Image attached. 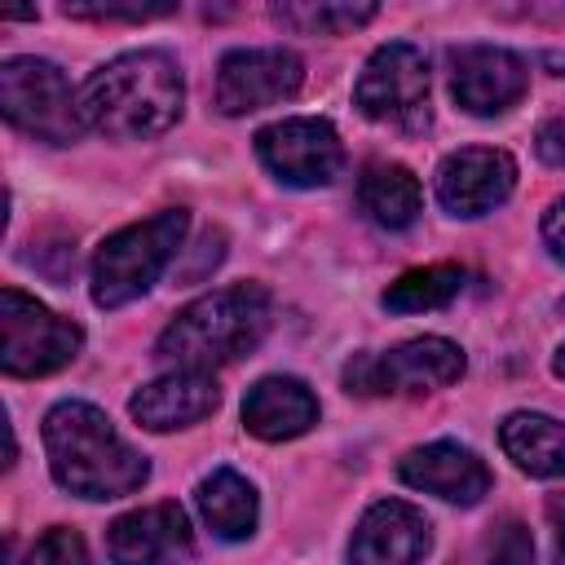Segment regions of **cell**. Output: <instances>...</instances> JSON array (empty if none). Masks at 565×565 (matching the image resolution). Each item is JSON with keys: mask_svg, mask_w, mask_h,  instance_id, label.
<instances>
[{"mask_svg": "<svg viewBox=\"0 0 565 565\" xmlns=\"http://www.w3.org/2000/svg\"><path fill=\"white\" fill-rule=\"evenodd\" d=\"M185 79L172 53L137 49L97 66L79 88L84 128H97L115 141H146L168 132L181 119Z\"/></svg>", "mask_w": 565, "mask_h": 565, "instance_id": "cell-1", "label": "cell"}, {"mask_svg": "<svg viewBox=\"0 0 565 565\" xmlns=\"http://www.w3.org/2000/svg\"><path fill=\"white\" fill-rule=\"evenodd\" d=\"M44 450L53 481L79 499H119L141 490L150 477L146 455H137L106 411L88 402H57L44 415Z\"/></svg>", "mask_w": 565, "mask_h": 565, "instance_id": "cell-2", "label": "cell"}, {"mask_svg": "<svg viewBox=\"0 0 565 565\" xmlns=\"http://www.w3.org/2000/svg\"><path fill=\"white\" fill-rule=\"evenodd\" d=\"M274 322V300L260 282H234L216 287L185 309L159 331L154 353L172 362L177 371H216L225 362L247 358Z\"/></svg>", "mask_w": 565, "mask_h": 565, "instance_id": "cell-3", "label": "cell"}, {"mask_svg": "<svg viewBox=\"0 0 565 565\" xmlns=\"http://www.w3.org/2000/svg\"><path fill=\"white\" fill-rule=\"evenodd\" d=\"M185 230H190V216L181 207H168L137 225L106 234L102 247L93 252V305L119 309L146 296L168 269V260L181 252Z\"/></svg>", "mask_w": 565, "mask_h": 565, "instance_id": "cell-4", "label": "cell"}, {"mask_svg": "<svg viewBox=\"0 0 565 565\" xmlns=\"http://www.w3.org/2000/svg\"><path fill=\"white\" fill-rule=\"evenodd\" d=\"M0 106L4 119L40 141L71 146L84 132L79 93H71L66 75L44 57H4L0 62Z\"/></svg>", "mask_w": 565, "mask_h": 565, "instance_id": "cell-5", "label": "cell"}, {"mask_svg": "<svg viewBox=\"0 0 565 565\" xmlns=\"http://www.w3.org/2000/svg\"><path fill=\"white\" fill-rule=\"evenodd\" d=\"M84 344L79 322L53 313L35 296L4 287L0 291V366L4 375H49L62 371Z\"/></svg>", "mask_w": 565, "mask_h": 565, "instance_id": "cell-6", "label": "cell"}, {"mask_svg": "<svg viewBox=\"0 0 565 565\" xmlns=\"http://www.w3.org/2000/svg\"><path fill=\"white\" fill-rule=\"evenodd\" d=\"M463 375V349L446 335H419L388 353H358L344 362V388L358 397L428 393Z\"/></svg>", "mask_w": 565, "mask_h": 565, "instance_id": "cell-7", "label": "cell"}, {"mask_svg": "<svg viewBox=\"0 0 565 565\" xmlns=\"http://www.w3.org/2000/svg\"><path fill=\"white\" fill-rule=\"evenodd\" d=\"M353 102L375 124H393L406 132L424 128L428 124V62H424V53L406 40L380 44L353 84Z\"/></svg>", "mask_w": 565, "mask_h": 565, "instance_id": "cell-8", "label": "cell"}, {"mask_svg": "<svg viewBox=\"0 0 565 565\" xmlns=\"http://www.w3.org/2000/svg\"><path fill=\"white\" fill-rule=\"evenodd\" d=\"M256 154L282 185H296V190L331 185L344 163V146H340V132L331 128V119H309V115L278 119V124L260 128Z\"/></svg>", "mask_w": 565, "mask_h": 565, "instance_id": "cell-9", "label": "cell"}, {"mask_svg": "<svg viewBox=\"0 0 565 565\" xmlns=\"http://www.w3.org/2000/svg\"><path fill=\"white\" fill-rule=\"evenodd\" d=\"M305 84V62L291 49H234L216 66L221 115H252L296 97Z\"/></svg>", "mask_w": 565, "mask_h": 565, "instance_id": "cell-10", "label": "cell"}, {"mask_svg": "<svg viewBox=\"0 0 565 565\" xmlns=\"http://www.w3.org/2000/svg\"><path fill=\"white\" fill-rule=\"evenodd\" d=\"M530 88V71L499 44H463L450 53V93L468 115H503Z\"/></svg>", "mask_w": 565, "mask_h": 565, "instance_id": "cell-11", "label": "cell"}, {"mask_svg": "<svg viewBox=\"0 0 565 565\" xmlns=\"http://www.w3.org/2000/svg\"><path fill=\"white\" fill-rule=\"evenodd\" d=\"M516 185V163L508 150L468 146L441 159L437 168V203L450 216H486L494 212Z\"/></svg>", "mask_w": 565, "mask_h": 565, "instance_id": "cell-12", "label": "cell"}, {"mask_svg": "<svg viewBox=\"0 0 565 565\" xmlns=\"http://www.w3.org/2000/svg\"><path fill=\"white\" fill-rule=\"evenodd\" d=\"M106 547L115 565H181L194 556L190 516L181 503H150L124 512L106 530Z\"/></svg>", "mask_w": 565, "mask_h": 565, "instance_id": "cell-13", "label": "cell"}, {"mask_svg": "<svg viewBox=\"0 0 565 565\" xmlns=\"http://www.w3.org/2000/svg\"><path fill=\"white\" fill-rule=\"evenodd\" d=\"M428 516L406 499H380L349 539V565H419L428 552Z\"/></svg>", "mask_w": 565, "mask_h": 565, "instance_id": "cell-14", "label": "cell"}, {"mask_svg": "<svg viewBox=\"0 0 565 565\" xmlns=\"http://www.w3.org/2000/svg\"><path fill=\"white\" fill-rule=\"evenodd\" d=\"M397 477L411 486V490H424V494H437L446 503H481L490 494V468L459 441H428V446H415L397 459Z\"/></svg>", "mask_w": 565, "mask_h": 565, "instance_id": "cell-15", "label": "cell"}, {"mask_svg": "<svg viewBox=\"0 0 565 565\" xmlns=\"http://www.w3.org/2000/svg\"><path fill=\"white\" fill-rule=\"evenodd\" d=\"M221 406V388L207 371H168L150 384H141L128 402L132 419L150 433H172L207 419Z\"/></svg>", "mask_w": 565, "mask_h": 565, "instance_id": "cell-16", "label": "cell"}, {"mask_svg": "<svg viewBox=\"0 0 565 565\" xmlns=\"http://www.w3.org/2000/svg\"><path fill=\"white\" fill-rule=\"evenodd\" d=\"M318 424V397L296 375H265L243 397V428L260 441H291Z\"/></svg>", "mask_w": 565, "mask_h": 565, "instance_id": "cell-17", "label": "cell"}, {"mask_svg": "<svg viewBox=\"0 0 565 565\" xmlns=\"http://www.w3.org/2000/svg\"><path fill=\"white\" fill-rule=\"evenodd\" d=\"M503 455L530 477H565V424L539 411H516L499 424Z\"/></svg>", "mask_w": 565, "mask_h": 565, "instance_id": "cell-18", "label": "cell"}, {"mask_svg": "<svg viewBox=\"0 0 565 565\" xmlns=\"http://www.w3.org/2000/svg\"><path fill=\"white\" fill-rule=\"evenodd\" d=\"M358 203H362V212L380 230H411L419 207H424V190H419L411 168H402V163H371L362 172V181H358Z\"/></svg>", "mask_w": 565, "mask_h": 565, "instance_id": "cell-19", "label": "cell"}, {"mask_svg": "<svg viewBox=\"0 0 565 565\" xmlns=\"http://www.w3.org/2000/svg\"><path fill=\"white\" fill-rule=\"evenodd\" d=\"M194 503H199L207 530L216 539H225V543H238V539H247L256 530V512H260L256 508V490L234 468H216L212 477H203L199 490H194Z\"/></svg>", "mask_w": 565, "mask_h": 565, "instance_id": "cell-20", "label": "cell"}, {"mask_svg": "<svg viewBox=\"0 0 565 565\" xmlns=\"http://www.w3.org/2000/svg\"><path fill=\"white\" fill-rule=\"evenodd\" d=\"M463 287V269L459 265H424V269H406L397 282H388L384 291V309L393 313H424V309H441L459 296Z\"/></svg>", "mask_w": 565, "mask_h": 565, "instance_id": "cell-21", "label": "cell"}, {"mask_svg": "<svg viewBox=\"0 0 565 565\" xmlns=\"http://www.w3.org/2000/svg\"><path fill=\"white\" fill-rule=\"evenodd\" d=\"M375 13V4H274V18L305 35H344L366 26Z\"/></svg>", "mask_w": 565, "mask_h": 565, "instance_id": "cell-22", "label": "cell"}, {"mask_svg": "<svg viewBox=\"0 0 565 565\" xmlns=\"http://www.w3.org/2000/svg\"><path fill=\"white\" fill-rule=\"evenodd\" d=\"M22 565H93V561H88V547H84V539L75 530L53 525V530H44L31 543V552H26Z\"/></svg>", "mask_w": 565, "mask_h": 565, "instance_id": "cell-23", "label": "cell"}, {"mask_svg": "<svg viewBox=\"0 0 565 565\" xmlns=\"http://www.w3.org/2000/svg\"><path fill=\"white\" fill-rule=\"evenodd\" d=\"M66 18H88V22H146V18H168L177 4H62Z\"/></svg>", "mask_w": 565, "mask_h": 565, "instance_id": "cell-24", "label": "cell"}, {"mask_svg": "<svg viewBox=\"0 0 565 565\" xmlns=\"http://www.w3.org/2000/svg\"><path fill=\"white\" fill-rule=\"evenodd\" d=\"M490 565H534V543L521 521H503L490 539Z\"/></svg>", "mask_w": 565, "mask_h": 565, "instance_id": "cell-25", "label": "cell"}, {"mask_svg": "<svg viewBox=\"0 0 565 565\" xmlns=\"http://www.w3.org/2000/svg\"><path fill=\"white\" fill-rule=\"evenodd\" d=\"M534 150H539V159H543V163L565 168V115H556V119H547V124L539 128Z\"/></svg>", "mask_w": 565, "mask_h": 565, "instance_id": "cell-26", "label": "cell"}, {"mask_svg": "<svg viewBox=\"0 0 565 565\" xmlns=\"http://www.w3.org/2000/svg\"><path fill=\"white\" fill-rule=\"evenodd\" d=\"M543 243H547V252L556 260H565V199H556L547 207V216H543Z\"/></svg>", "mask_w": 565, "mask_h": 565, "instance_id": "cell-27", "label": "cell"}, {"mask_svg": "<svg viewBox=\"0 0 565 565\" xmlns=\"http://www.w3.org/2000/svg\"><path fill=\"white\" fill-rule=\"evenodd\" d=\"M547 521H552V539H556V565H565V494L547 499Z\"/></svg>", "mask_w": 565, "mask_h": 565, "instance_id": "cell-28", "label": "cell"}, {"mask_svg": "<svg viewBox=\"0 0 565 565\" xmlns=\"http://www.w3.org/2000/svg\"><path fill=\"white\" fill-rule=\"evenodd\" d=\"M552 371H556V375H561V380H565V344H561V349H556V358H552Z\"/></svg>", "mask_w": 565, "mask_h": 565, "instance_id": "cell-29", "label": "cell"}]
</instances>
